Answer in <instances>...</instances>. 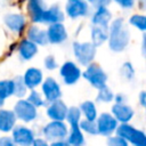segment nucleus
<instances>
[{
	"label": "nucleus",
	"instance_id": "473e14b6",
	"mask_svg": "<svg viewBox=\"0 0 146 146\" xmlns=\"http://www.w3.org/2000/svg\"><path fill=\"white\" fill-rule=\"evenodd\" d=\"M87 1L95 7H106L111 2V0H87Z\"/></svg>",
	"mask_w": 146,
	"mask_h": 146
},
{
	"label": "nucleus",
	"instance_id": "6e6552de",
	"mask_svg": "<svg viewBox=\"0 0 146 146\" xmlns=\"http://www.w3.org/2000/svg\"><path fill=\"white\" fill-rule=\"evenodd\" d=\"M60 74L64 78L66 83H74L80 76V71L73 63L67 62L63 65L60 70Z\"/></svg>",
	"mask_w": 146,
	"mask_h": 146
},
{
	"label": "nucleus",
	"instance_id": "c9c22d12",
	"mask_svg": "<svg viewBox=\"0 0 146 146\" xmlns=\"http://www.w3.org/2000/svg\"><path fill=\"white\" fill-rule=\"evenodd\" d=\"M44 65H46L47 68H49V70H52V68H55V67L57 66V64H56V62H55V58H54L52 56H48V57L44 59Z\"/></svg>",
	"mask_w": 146,
	"mask_h": 146
},
{
	"label": "nucleus",
	"instance_id": "2eb2a0df",
	"mask_svg": "<svg viewBox=\"0 0 146 146\" xmlns=\"http://www.w3.org/2000/svg\"><path fill=\"white\" fill-rule=\"evenodd\" d=\"M27 8H29V13L32 17V21L35 23H40L42 13L44 10L43 1L42 0H29Z\"/></svg>",
	"mask_w": 146,
	"mask_h": 146
},
{
	"label": "nucleus",
	"instance_id": "7ed1b4c3",
	"mask_svg": "<svg viewBox=\"0 0 146 146\" xmlns=\"http://www.w3.org/2000/svg\"><path fill=\"white\" fill-rule=\"evenodd\" d=\"M117 135L123 137V138H127L128 140L133 143L136 146H145V136H144V133L141 131H138V130L133 129L130 125L122 124L117 129Z\"/></svg>",
	"mask_w": 146,
	"mask_h": 146
},
{
	"label": "nucleus",
	"instance_id": "f257e3e1",
	"mask_svg": "<svg viewBox=\"0 0 146 146\" xmlns=\"http://www.w3.org/2000/svg\"><path fill=\"white\" fill-rule=\"evenodd\" d=\"M129 42V31L125 29L122 18L115 19L110 29V47L114 51H121Z\"/></svg>",
	"mask_w": 146,
	"mask_h": 146
},
{
	"label": "nucleus",
	"instance_id": "0eeeda50",
	"mask_svg": "<svg viewBox=\"0 0 146 146\" xmlns=\"http://www.w3.org/2000/svg\"><path fill=\"white\" fill-rule=\"evenodd\" d=\"M62 21H64V14L62 13V10L59 9L58 6H52L48 9H44L40 19V23H60Z\"/></svg>",
	"mask_w": 146,
	"mask_h": 146
},
{
	"label": "nucleus",
	"instance_id": "6ab92c4d",
	"mask_svg": "<svg viewBox=\"0 0 146 146\" xmlns=\"http://www.w3.org/2000/svg\"><path fill=\"white\" fill-rule=\"evenodd\" d=\"M38 49L34 42L29 41V40H24L21 42L19 44V54L24 59H30L32 58L35 54H36Z\"/></svg>",
	"mask_w": 146,
	"mask_h": 146
},
{
	"label": "nucleus",
	"instance_id": "bb28decb",
	"mask_svg": "<svg viewBox=\"0 0 146 146\" xmlns=\"http://www.w3.org/2000/svg\"><path fill=\"white\" fill-rule=\"evenodd\" d=\"M130 24H132L133 26L138 27V29L141 30V31H145V30H146V18H145V16H141V15H133V16L130 18Z\"/></svg>",
	"mask_w": 146,
	"mask_h": 146
},
{
	"label": "nucleus",
	"instance_id": "412c9836",
	"mask_svg": "<svg viewBox=\"0 0 146 146\" xmlns=\"http://www.w3.org/2000/svg\"><path fill=\"white\" fill-rule=\"evenodd\" d=\"M48 114L54 120H63L65 117V114H66V107H65V105L62 102L57 100L48 110Z\"/></svg>",
	"mask_w": 146,
	"mask_h": 146
},
{
	"label": "nucleus",
	"instance_id": "c85d7f7f",
	"mask_svg": "<svg viewBox=\"0 0 146 146\" xmlns=\"http://www.w3.org/2000/svg\"><path fill=\"white\" fill-rule=\"evenodd\" d=\"M67 117H68V121L71 122L72 125H76L78 122H79V117H80V112H79V110L75 108V107L71 108L70 112H68V116H67Z\"/></svg>",
	"mask_w": 146,
	"mask_h": 146
},
{
	"label": "nucleus",
	"instance_id": "b1692460",
	"mask_svg": "<svg viewBox=\"0 0 146 146\" xmlns=\"http://www.w3.org/2000/svg\"><path fill=\"white\" fill-rule=\"evenodd\" d=\"M81 108L83 111V113L86 114L87 119L90 120V121H94L95 117H96V110H95V106L92 103L90 102H86L81 105Z\"/></svg>",
	"mask_w": 146,
	"mask_h": 146
},
{
	"label": "nucleus",
	"instance_id": "72a5a7b5",
	"mask_svg": "<svg viewBox=\"0 0 146 146\" xmlns=\"http://www.w3.org/2000/svg\"><path fill=\"white\" fill-rule=\"evenodd\" d=\"M108 145L110 146H127L125 141L121 138H111L108 140Z\"/></svg>",
	"mask_w": 146,
	"mask_h": 146
},
{
	"label": "nucleus",
	"instance_id": "2f4dec72",
	"mask_svg": "<svg viewBox=\"0 0 146 146\" xmlns=\"http://www.w3.org/2000/svg\"><path fill=\"white\" fill-rule=\"evenodd\" d=\"M29 102L32 103V104H34V105H36V106H40V105L43 104L42 100H41V98H40V96H39V94L35 92V91H32L31 96L29 97Z\"/></svg>",
	"mask_w": 146,
	"mask_h": 146
},
{
	"label": "nucleus",
	"instance_id": "1a4fd4ad",
	"mask_svg": "<svg viewBox=\"0 0 146 146\" xmlns=\"http://www.w3.org/2000/svg\"><path fill=\"white\" fill-rule=\"evenodd\" d=\"M15 111H16L17 115L24 121H31L35 116V111H34L33 106L30 103L24 102V100H21L19 103H17Z\"/></svg>",
	"mask_w": 146,
	"mask_h": 146
},
{
	"label": "nucleus",
	"instance_id": "aec40b11",
	"mask_svg": "<svg viewBox=\"0 0 146 146\" xmlns=\"http://www.w3.org/2000/svg\"><path fill=\"white\" fill-rule=\"evenodd\" d=\"M41 81V72L36 68H30L26 71V74H25V80H24V83L30 87V88H33L35 86H38Z\"/></svg>",
	"mask_w": 146,
	"mask_h": 146
},
{
	"label": "nucleus",
	"instance_id": "20e7f679",
	"mask_svg": "<svg viewBox=\"0 0 146 146\" xmlns=\"http://www.w3.org/2000/svg\"><path fill=\"white\" fill-rule=\"evenodd\" d=\"M88 13V3L86 0H67L66 14L71 18L84 16Z\"/></svg>",
	"mask_w": 146,
	"mask_h": 146
},
{
	"label": "nucleus",
	"instance_id": "58836bf2",
	"mask_svg": "<svg viewBox=\"0 0 146 146\" xmlns=\"http://www.w3.org/2000/svg\"><path fill=\"white\" fill-rule=\"evenodd\" d=\"M52 146H68L66 143H56V144H52Z\"/></svg>",
	"mask_w": 146,
	"mask_h": 146
},
{
	"label": "nucleus",
	"instance_id": "7c9ffc66",
	"mask_svg": "<svg viewBox=\"0 0 146 146\" xmlns=\"http://www.w3.org/2000/svg\"><path fill=\"white\" fill-rule=\"evenodd\" d=\"M22 84H23V81L21 78H17L16 82H14V92L17 96H23L25 94V88L22 87Z\"/></svg>",
	"mask_w": 146,
	"mask_h": 146
},
{
	"label": "nucleus",
	"instance_id": "4be33fe9",
	"mask_svg": "<svg viewBox=\"0 0 146 146\" xmlns=\"http://www.w3.org/2000/svg\"><path fill=\"white\" fill-rule=\"evenodd\" d=\"M15 122V116L11 112L0 111V130L9 131Z\"/></svg>",
	"mask_w": 146,
	"mask_h": 146
},
{
	"label": "nucleus",
	"instance_id": "a878e982",
	"mask_svg": "<svg viewBox=\"0 0 146 146\" xmlns=\"http://www.w3.org/2000/svg\"><path fill=\"white\" fill-rule=\"evenodd\" d=\"M70 143L73 144L74 146L75 145H81L83 143V138H82V135L79 130L78 124L72 125V133H71V137H70Z\"/></svg>",
	"mask_w": 146,
	"mask_h": 146
},
{
	"label": "nucleus",
	"instance_id": "f8f14e48",
	"mask_svg": "<svg viewBox=\"0 0 146 146\" xmlns=\"http://www.w3.org/2000/svg\"><path fill=\"white\" fill-rule=\"evenodd\" d=\"M14 139L17 144L22 146H29L33 140V135L29 129L24 127H18L14 131Z\"/></svg>",
	"mask_w": 146,
	"mask_h": 146
},
{
	"label": "nucleus",
	"instance_id": "a211bd4d",
	"mask_svg": "<svg viewBox=\"0 0 146 146\" xmlns=\"http://www.w3.org/2000/svg\"><path fill=\"white\" fill-rule=\"evenodd\" d=\"M29 38L32 42L38 43V44H46L48 42V36H47V32L40 30L36 26H32L29 30Z\"/></svg>",
	"mask_w": 146,
	"mask_h": 146
},
{
	"label": "nucleus",
	"instance_id": "f3484780",
	"mask_svg": "<svg viewBox=\"0 0 146 146\" xmlns=\"http://www.w3.org/2000/svg\"><path fill=\"white\" fill-rule=\"evenodd\" d=\"M91 36H92V42L94 46H99L102 44L108 36L107 32V26H102V25H95L91 31Z\"/></svg>",
	"mask_w": 146,
	"mask_h": 146
},
{
	"label": "nucleus",
	"instance_id": "dca6fc26",
	"mask_svg": "<svg viewBox=\"0 0 146 146\" xmlns=\"http://www.w3.org/2000/svg\"><path fill=\"white\" fill-rule=\"evenodd\" d=\"M43 92H44L47 99L50 100V102L55 100V99L58 98L59 95H60L58 84H57L52 79H50V78L47 79L46 82H44V84H43Z\"/></svg>",
	"mask_w": 146,
	"mask_h": 146
},
{
	"label": "nucleus",
	"instance_id": "ddd939ff",
	"mask_svg": "<svg viewBox=\"0 0 146 146\" xmlns=\"http://www.w3.org/2000/svg\"><path fill=\"white\" fill-rule=\"evenodd\" d=\"M65 133H66V127L60 122H54L49 124L47 128H44V135L47 136L48 139L63 138Z\"/></svg>",
	"mask_w": 146,
	"mask_h": 146
},
{
	"label": "nucleus",
	"instance_id": "f704fd0d",
	"mask_svg": "<svg viewBox=\"0 0 146 146\" xmlns=\"http://www.w3.org/2000/svg\"><path fill=\"white\" fill-rule=\"evenodd\" d=\"M115 2L122 8H131L135 5V0H115Z\"/></svg>",
	"mask_w": 146,
	"mask_h": 146
},
{
	"label": "nucleus",
	"instance_id": "e433bc0d",
	"mask_svg": "<svg viewBox=\"0 0 146 146\" xmlns=\"http://www.w3.org/2000/svg\"><path fill=\"white\" fill-rule=\"evenodd\" d=\"M0 146H15L13 141L9 138H1L0 139Z\"/></svg>",
	"mask_w": 146,
	"mask_h": 146
},
{
	"label": "nucleus",
	"instance_id": "ea45409f",
	"mask_svg": "<svg viewBox=\"0 0 146 146\" xmlns=\"http://www.w3.org/2000/svg\"><path fill=\"white\" fill-rule=\"evenodd\" d=\"M2 99H3V98H1V97H0V106L3 104V100H2Z\"/></svg>",
	"mask_w": 146,
	"mask_h": 146
},
{
	"label": "nucleus",
	"instance_id": "4c0bfd02",
	"mask_svg": "<svg viewBox=\"0 0 146 146\" xmlns=\"http://www.w3.org/2000/svg\"><path fill=\"white\" fill-rule=\"evenodd\" d=\"M34 146H47V144H46L43 140L38 139V140H35V141H34Z\"/></svg>",
	"mask_w": 146,
	"mask_h": 146
},
{
	"label": "nucleus",
	"instance_id": "c756f323",
	"mask_svg": "<svg viewBox=\"0 0 146 146\" xmlns=\"http://www.w3.org/2000/svg\"><path fill=\"white\" fill-rule=\"evenodd\" d=\"M80 125H81V128H82L83 130L88 131L89 133H97V132H98V130L96 129L97 127H96V125H95V123H94L92 121H90V120L82 121V123H81Z\"/></svg>",
	"mask_w": 146,
	"mask_h": 146
},
{
	"label": "nucleus",
	"instance_id": "39448f33",
	"mask_svg": "<svg viewBox=\"0 0 146 146\" xmlns=\"http://www.w3.org/2000/svg\"><path fill=\"white\" fill-rule=\"evenodd\" d=\"M86 79H88L90 81V83H92L95 87L100 88L103 86H105V81H106V74L102 71V68L95 64H91V66L87 70V72L83 74Z\"/></svg>",
	"mask_w": 146,
	"mask_h": 146
},
{
	"label": "nucleus",
	"instance_id": "423d86ee",
	"mask_svg": "<svg viewBox=\"0 0 146 146\" xmlns=\"http://www.w3.org/2000/svg\"><path fill=\"white\" fill-rule=\"evenodd\" d=\"M47 36H48V41L52 43H59L66 39L67 34L62 23H52L47 31Z\"/></svg>",
	"mask_w": 146,
	"mask_h": 146
},
{
	"label": "nucleus",
	"instance_id": "4468645a",
	"mask_svg": "<svg viewBox=\"0 0 146 146\" xmlns=\"http://www.w3.org/2000/svg\"><path fill=\"white\" fill-rule=\"evenodd\" d=\"M112 15L110 10L106 7H97L96 13L92 16V24L94 25H102V26H107Z\"/></svg>",
	"mask_w": 146,
	"mask_h": 146
},
{
	"label": "nucleus",
	"instance_id": "5701e85b",
	"mask_svg": "<svg viewBox=\"0 0 146 146\" xmlns=\"http://www.w3.org/2000/svg\"><path fill=\"white\" fill-rule=\"evenodd\" d=\"M113 113L116 115V117L120 121H128L133 114L130 107H127V106H123V105L113 106Z\"/></svg>",
	"mask_w": 146,
	"mask_h": 146
},
{
	"label": "nucleus",
	"instance_id": "9d476101",
	"mask_svg": "<svg viewBox=\"0 0 146 146\" xmlns=\"http://www.w3.org/2000/svg\"><path fill=\"white\" fill-rule=\"evenodd\" d=\"M5 23L10 30L15 32H22L25 26V18L19 14H9L5 16Z\"/></svg>",
	"mask_w": 146,
	"mask_h": 146
},
{
	"label": "nucleus",
	"instance_id": "cd10ccee",
	"mask_svg": "<svg viewBox=\"0 0 146 146\" xmlns=\"http://www.w3.org/2000/svg\"><path fill=\"white\" fill-rule=\"evenodd\" d=\"M113 95L111 92V90L108 88H106L105 86L100 87V90H99V95H98V100L100 102H110L112 99Z\"/></svg>",
	"mask_w": 146,
	"mask_h": 146
},
{
	"label": "nucleus",
	"instance_id": "393cba45",
	"mask_svg": "<svg viewBox=\"0 0 146 146\" xmlns=\"http://www.w3.org/2000/svg\"><path fill=\"white\" fill-rule=\"evenodd\" d=\"M14 92V82L11 81H2L0 82V97L5 98Z\"/></svg>",
	"mask_w": 146,
	"mask_h": 146
},
{
	"label": "nucleus",
	"instance_id": "9b49d317",
	"mask_svg": "<svg viewBox=\"0 0 146 146\" xmlns=\"http://www.w3.org/2000/svg\"><path fill=\"white\" fill-rule=\"evenodd\" d=\"M116 127V121L110 115V114H103L100 115L98 120V132L103 135H110Z\"/></svg>",
	"mask_w": 146,
	"mask_h": 146
},
{
	"label": "nucleus",
	"instance_id": "f03ea898",
	"mask_svg": "<svg viewBox=\"0 0 146 146\" xmlns=\"http://www.w3.org/2000/svg\"><path fill=\"white\" fill-rule=\"evenodd\" d=\"M73 48H74V52H75L76 58L83 65H88L92 60V58L95 56V46H94V43H89V42L78 43V42H75L73 44Z\"/></svg>",
	"mask_w": 146,
	"mask_h": 146
},
{
	"label": "nucleus",
	"instance_id": "a19ab883",
	"mask_svg": "<svg viewBox=\"0 0 146 146\" xmlns=\"http://www.w3.org/2000/svg\"><path fill=\"white\" fill-rule=\"evenodd\" d=\"M75 146H80V145H75Z\"/></svg>",
	"mask_w": 146,
	"mask_h": 146
}]
</instances>
